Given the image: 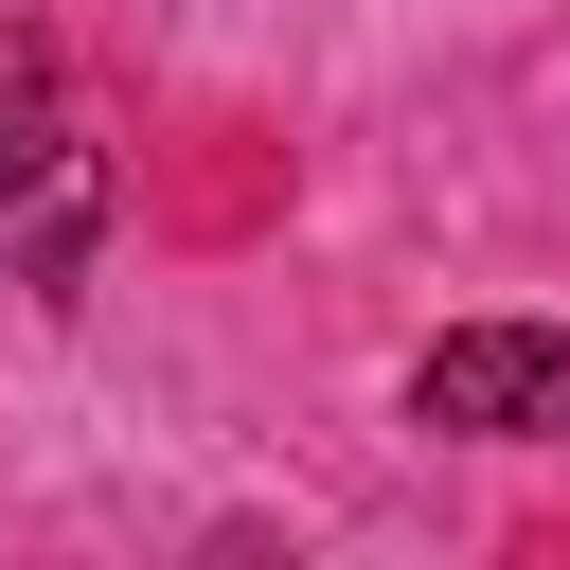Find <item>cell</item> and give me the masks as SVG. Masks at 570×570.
I'll list each match as a JSON object with an SVG mask.
<instances>
[{
    "label": "cell",
    "instance_id": "cell-1",
    "mask_svg": "<svg viewBox=\"0 0 570 570\" xmlns=\"http://www.w3.org/2000/svg\"><path fill=\"white\" fill-rule=\"evenodd\" d=\"M410 410L463 428V445H552L570 428V321H463V338H428Z\"/></svg>",
    "mask_w": 570,
    "mask_h": 570
},
{
    "label": "cell",
    "instance_id": "cell-2",
    "mask_svg": "<svg viewBox=\"0 0 570 570\" xmlns=\"http://www.w3.org/2000/svg\"><path fill=\"white\" fill-rule=\"evenodd\" d=\"M89 214H107L89 142H53V125H18V107H0V267H71V249H89Z\"/></svg>",
    "mask_w": 570,
    "mask_h": 570
}]
</instances>
